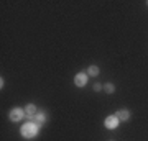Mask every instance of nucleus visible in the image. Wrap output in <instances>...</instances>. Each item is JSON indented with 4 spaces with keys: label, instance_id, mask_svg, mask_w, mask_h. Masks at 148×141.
Returning a JSON list of instances; mask_svg holds the SVG:
<instances>
[{
    "label": "nucleus",
    "instance_id": "nucleus-1",
    "mask_svg": "<svg viewBox=\"0 0 148 141\" xmlns=\"http://www.w3.org/2000/svg\"><path fill=\"white\" fill-rule=\"evenodd\" d=\"M40 128H41V125H38L36 121H32L28 120L25 125L20 128V133L23 138H28V140H32V138H35V136L38 135V131H40Z\"/></svg>",
    "mask_w": 148,
    "mask_h": 141
},
{
    "label": "nucleus",
    "instance_id": "nucleus-2",
    "mask_svg": "<svg viewBox=\"0 0 148 141\" xmlns=\"http://www.w3.org/2000/svg\"><path fill=\"white\" fill-rule=\"evenodd\" d=\"M23 116H27V113H25V108H12L10 113H8V118H10V121H20Z\"/></svg>",
    "mask_w": 148,
    "mask_h": 141
},
{
    "label": "nucleus",
    "instance_id": "nucleus-3",
    "mask_svg": "<svg viewBox=\"0 0 148 141\" xmlns=\"http://www.w3.org/2000/svg\"><path fill=\"white\" fill-rule=\"evenodd\" d=\"M119 123H120V120L117 118V115H109L104 120V125H106V128H109V130H115L117 126H119Z\"/></svg>",
    "mask_w": 148,
    "mask_h": 141
},
{
    "label": "nucleus",
    "instance_id": "nucleus-4",
    "mask_svg": "<svg viewBox=\"0 0 148 141\" xmlns=\"http://www.w3.org/2000/svg\"><path fill=\"white\" fill-rule=\"evenodd\" d=\"M87 79H89V76L84 72H79L74 76V84L77 85V87H86V84H87Z\"/></svg>",
    "mask_w": 148,
    "mask_h": 141
},
{
    "label": "nucleus",
    "instance_id": "nucleus-5",
    "mask_svg": "<svg viewBox=\"0 0 148 141\" xmlns=\"http://www.w3.org/2000/svg\"><path fill=\"white\" fill-rule=\"evenodd\" d=\"M25 113H27V118L33 121V116L36 115V105L33 104H27L25 105Z\"/></svg>",
    "mask_w": 148,
    "mask_h": 141
},
{
    "label": "nucleus",
    "instance_id": "nucleus-6",
    "mask_svg": "<svg viewBox=\"0 0 148 141\" xmlns=\"http://www.w3.org/2000/svg\"><path fill=\"white\" fill-rule=\"evenodd\" d=\"M115 115H117V118H119V120L127 121L128 118H130V112H128L127 108H123V110H119V112H117Z\"/></svg>",
    "mask_w": 148,
    "mask_h": 141
},
{
    "label": "nucleus",
    "instance_id": "nucleus-7",
    "mask_svg": "<svg viewBox=\"0 0 148 141\" xmlns=\"http://www.w3.org/2000/svg\"><path fill=\"white\" fill-rule=\"evenodd\" d=\"M33 121H36L38 125H43L46 121V115L45 113H36V115L33 116Z\"/></svg>",
    "mask_w": 148,
    "mask_h": 141
},
{
    "label": "nucleus",
    "instance_id": "nucleus-8",
    "mask_svg": "<svg viewBox=\"0 0 148 141\" xmlns=\"http://www.w3.org/2000/svg\"><path fill=\"white\" fill-rule=\"evenodd\" d=\"M87 76L97 77V76H99V67H97V66H89V67H87Z\"/></svg>",
    "mask_w": 148,
    "mask_h": 141
},
{
    "label": "nucleus",
    "instance_id": "nucleus-9",
    "mask_svg": "<svg viewBox=\"0 0 148 141\" xmlns=\"http://www.w3.org/2000/svg\"><path fill=\"white\" fill-rule=\"evenodd\" d=\"M104 90H106L107 94H114V92H115V85H114V84H106V85H104Z\"/></svg>",
    "mask_w": 148,
    "mask_h": 141
},
{
    "label": "nucleus",
    "instance_id": "nucleus-10",
    "mask_svg": "<svg viewBox=\"0 0 148 141\" xmlns=\"http://www.w3.org/2000/svg\"><path fill=\"white\" fill-rule=\"evenodd\" d=\"M102 89H104V85H102V84H99V82L94 85V90H95V92H99V90H102Z\"/></svg>",
    "mask_w": 148,
    "mask_h": 141
},
{
    "label": "nucleus",
    "instance_id": "nucleus-11",
    "mask_svg": "<svg viewBox=\"0 0 148 141\" xmlns=\"http://www.w3.org/2000/svg\"><path fill=\"white\" fill-rule=\"evenodd\" d=\"M147 3H148V2H147Z\"/></svg>",
    "mask_w": 148,
    "mask_h": 141
},
{
    "label": "nucleus",
    "instance_id": "nucleus-12",
    "mask_svg": "<svg viewBox=\"0 0 148 141\" xmlns=\"http://www.w3.org/2000/svg\"><path fill=\"white\" fill-rule=\"evenodd\" d=\"M110 141H112V140H110Z\"/></svg>",
    "mask_w": 148,
    "mask_h": 141
}]
</instances>
